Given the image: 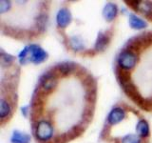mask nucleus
<instances>
[{
	"label": "nucleus",
	"mask_w": 152,
	"mask_h": 143,
	"mask_svg": "<svg viewBox=\"0 0 152 143\" xmlns=\"http://www.w3.org/2000/svg\"><path fill=\"white\" fill-rule=\"evenodd\" d=\"M19 62L25 65L28 62H32L34 64H39L44 62L48 58V54L38 45H30L25 47L22 52L19 54Z\"/></svg>",
	"instance_id": "1"
},
{
	"label": "nucleus",
	"mask_w": 152,
	"mask_h": 143,
	"mask_svg": "<svg viewBox=\"0 0 152 143\" xmlns=\"http://www.w3.org/2000/svg\"><path fill=\"white\" fill-rule=\"evenodd\" d=\"M10 112H11L10 105L4 99H1V101H0V117L2 119L5 118L6 116H8Z\"/></svg>",
	"instance_id": "16"
},
{
	"label": "nucleus",
	"mask_w": 152,
	"mask_h": 143,
	"mask_svg": "<svg viewBox=\"0 0 152 143\" xmlns=\"http://www.w3.org/2000/svg\"><path fill=\"white\" fill-rule=\"evenodd\" d=\"M136 130H137V133H139L141 136H144V137L147 136L149 135L148 123H147L145 120H140L136 126Z\"/></svg>",
	"instance_id": "13"
},
{
	"label": "nucleus",
	"mask_w": 152,
	"mask_h": 143,
	"mask_svg": "<svg viewBox=\"0 0 152 143\" xmlns=\"http://www.w3.org/2000/svg\"><path fill=\"white\" fill-rule=\"evenodd\" d=\"M122 143H141V139L135 135H127L122 138Z\"/></svg>",
	"instance_id": "17"
},
{
	"label": "nucleus",
	"mask_w": 152,
	"mask_h": 143,
	"mask_svg": "<svg viewBox=\"0 0 152 143\" xmlns=\"http://www.w3.org/2000/svg\"><path fill=\"white\" fill-rule=\"evenodd\" d=\"M150 43H152V33H142L141 35L136 36L128 41L127 47L130 50H137L142 47H146Z\"/></svg>",
	"instance_id": "4"
},
{
	"label": "nucleus",
	"mask_w": 152,
	"mask_h": 143,
	"mask_svg": "<svg viewBox=\"0 0 152 143\" xmlns=\"http://www.w3.org/2000/svg\"><path fill=\"white\" fill-rule=\"evenodd\" d=\"M1 60H2V63L9 64V63H11V62L13 60V57L12 55H10L4 54V52H2V54H1Z\"/></svg>",
	"instance_id": "20"
},
{
	"label": "nucleus",
	"mask_w": 152,
	"mask_h": 143,
	"mask_svg": "<svg viewBox=\"0 0 152 143\" xmlns=\"http://www.w3.org/2000/svg\"><path fill=\"white\" fill-rule=\"evenodd\" d=\"M57 68H58L60 73L64 74H68L71 73L72 71H74L75 64L71 63V62H65V63L59 64Z\"/></svg>",
	"instance_id": "15"
},
{
	"label": "nucleus",
	"mask_w": 152,
	"mask_h": 143,
	"mask_svg": "<svg viewBox=\"0 0 152 143\" xmlns=\"http://www.w3.org/2000/svg\"><path fill=\"white\" fill-rule=\"evenodd\" d=\"M57 25L60 28H66L71 22V14L68 9H61L56 15Z\"/></svg>",
	"instance_id": "6"
},
{
	"label": "nucleus",
	"mask_w": 152,
	"mask_h": 143,
	"mask_svg": "<svg viewBox=\"0 0 152 143\" xmlns=\"http://www.w3.org/2000/svg\"><path fill=\"white\" fill-rule=\"evenodd\" d=\"M70 47L72 48L74 51H81L84 49V42L82 40V38L80 36H73L70 38L69 40Z\"/></svg>",
	"instance_id": "14"
},
{
	"label": "nucleus",
	"mask_w": 152,
	"mask_h": 143,
	"mask_svg": "<svg viewBox=\"0 0 152 143\" xmlns=\"http://www.w3.org/2000/svg\"><path fill=\"white\" fill-rule=\"evenodd\" d=\"M10 8H11V2H10V1L2 0V1L0 2V12H1V13L8 12V10Z\"/></svg>",
	"instance_id": "18"
},
{
	"label": "nucleus",
	"mask_w": 152,
	"mask_h": 143,
	"mask_svg": "<svg viewBox=\"0 0 152 143\" xmlns=\"http://www.w3.org/2000/svg\"><path fill=\"white\" fill-rule=\"evenodd\" d=\"M125 116H126L125 111H124L122 108H115L109 113L108 117H107V121L109 124L114 125V124L121 122L123 119L125 118Z\"/></svg>",
	"instance_id": "7"
},
{
	"label": "nucleus",
	"mask_w": 152,
	"mask_h": 143,
	"mask_svg": "<svg viewBox=\"0 0 152 143\" xmlns=\"http://www.w3.org/2000/svg\"><path fill=\"white\" fill-rule=\"evenodd\" d=\"M12 143H30L31 136L20 131H14L11 137Z\"/></svg>",
	"instance_id": "11"
},
{
	"label": "nucleus",
	"mask_w": 152,
	"mask_h": 143,
	"mask_svg": "<svg viewBox=\"0 0 152 143\" xmlns=\"http://www.w3.org/2000/svg\"><path fill=\"white\" fill-rule=\"evenodd\" d=\"M129 25L132 29L135 30H142L146 27V22L145 20H142V18L138 17L135 14H130L129 15Z\"/></svg>",
	"instance_id": "12"
},
{
	"label": "nucleus",
	"mask_w": 152,
	"mask_h": 143,
	"mask_svg": "<svg viewBox=\"0 0 152 143\" xmlns=\"http://www.w3.org/2000/svg\"><path fill=\"white\" fill-rule=\"evenodd\" d=\"M136 11L142 13L146 16L152 17V2L149 1H138Z\"/></svg>",
	"instance_id": "10"
},
{
	"label": "nucleus",
	"mask_w": 152,
	"mask_h": 143,
	"mask_svg": "<svg viewBox=\"0 0 152 143\" xmlns=\"http://www.w3.org/2000/svg\"><path fill=\"white\" fill-rule=\"evenodd\" d=\"M109 40H110V35H107V32H99L96 43H95V50L103 51L107 46Z\"/></svg>",
	"instance_id": "9"
},
{
	"label": "nucleus",
	"mask_w": 152,
	"mask_h": 143,
	"mask_svg": "<svg viewBox=\"0 0 152 143\" xmlns=\"http://www.w3.org/2000/svg\"><path fill=\"white\" fill-rule=\"evenodd\" d=\"M118 9L117 6L113 3H107L103 10V15L107 21H112L117 15Z\"/></svg>",
	"instance_id": "8"
},
{
	"label": "nucleus",
	"mask_w": 152,
	"mask_h": 143,
	"mask_svg": "<svg viewBox=\"0 0 152 143\" xmlns=\"http://www.w3.org/2000/svg\"><path fill=\"white\" fill-rule=\"evenodd\" d=\"M37 22H38V28L41 29L43 31L46 27V22H47V17L44 15V14H41V15L38 17L37 19Z\"/></svg>",
	"instance_id": "19"
},
{
	"label": "nucleus",
	"mask_w": 152,
	"mask_h": 143,
	"mask_svg": "<svg viewBox=\"0 0 152 143\" xmlns=\"http://www.w3.org/2000/svg\"><path fill=\"white\" fill-rule=\"evenodd\" d=\"M27 113H28V106L23 107L22 108V114H24V116H27Z\"/></svg>",
	"instance_id": "21"
},
{
	"label": "nucleus",
	"mask_w": 152,
	"mask_h": 143,
	"mask_svg": "<svg viewBox=\"0 0 152 143\" xmlns=\"http://www.w3.org/2000/svg\"><path fill=\"white\" fill-rule=\"evenodd\" d=\"M137 62V55L131 51H124L122 52L118 58V63L121 68L125 70L132 69Z\"/></svg>",
	"instance_id": "3"
},
{
	"label": "nucleus",
	"mask_w": 152,
	"mask_h": 143,
	"mask_svg": "<svg viewBox=\"0 0 152 143\" xmlns=\"http://www.w3.org/2000/svg\"><path fill=\"white\" fill-rule=\"evenodd\" d=\"M56 84H57L56 75L53 73H50V72H48V73L44 74L40 79L41 87L46 92H50L52 89H54Z\"/></svg>",
	"instance_id": "5"
},
{
	"label": "nucleus",
	"mask_w": 152,
	"mask_h": 143,
	"mask_svg": "<svg viewBox=\"0 0 152 143\" xmlns=\"http://www.w3.org/2000/svg\"><path fill=\"white\" fill-rule=\"evenodd\" d=\"M36 137L42 142L48 141L53 135V129L51 125L45 120H42L37 124L36 127Z\"/></svg>",
	"instance_id": "2"
}]
</instances>
